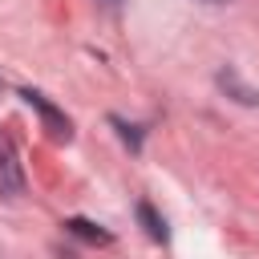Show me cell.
Listing matches in <instances>:
<instances>
[{"instance_id":"obj_3","label":"cell","mask_w":259,"mask_h":259,"mask_svg":"<svg viewBox=\"0 0 259 259\" xmlns=\"http://www.w3.org/2000/svg\"><path fill=\"white\" fill-rule=\"evenodd\" d=\"M219 85H223L227 93H235V101H243V105H259V89H247V85L235 77V69H223V73H219Z\"/></svg>"},{"instance_id":"obj_2","label":"cell","mask_w":259,"mask_h":259,"mask_svg":"<svg viewBox=\"0 0 259 259\" xmlns=\"http://www.w3.org/2000/svg\"><path fill=\"white\" fill-rule=\"evenodd\" d=\"M24 101L40 109V117H45V125L53 130V138H65V142H69V134H73V130H69V117H61V113H57V109H53V105H49V101L40 97V93H24Z\"/></svg>"},{"instance_id":"obj_4","label":"cell","mask_w":259,"mask_h":259,"mask_svg":"<svg viewBox=\"0 0 259 259\" xmlns=\"http://www.w3.org/2000/svg\"><path fill=\"white\" fill-rule=\"evenodd\" d=\"M138 219L146 223V235H150L154 243H166V223L154 214V206H150V202H142V206H138Z\"/></svg>"},{"instance_id":"obj_5","label":"cell","mask_w":259,"mask_h":259,"mask_svg":"<svg viewBox=\"0 0 259 259\" xmlns=\"http://www.w3.org/2000/svg\"><path fill=\"white\" fill-rule=\"evenodd\" d=\"M73 235H81V239H89V243H109V231H101L97 223H85V219H69L65 223Z\"/></svg>"},{"instance_id":"obj_7","label":"cell","mask_w":259,"mask_h":259,"mask_svg":"<svg viewBox=\"0 0 259 259\" xmlns=\"http://www.w3.org/2000/svg\"><path fill=\"white\" fill-rule=\"evenodd\" d=\"M198 4H227V0H198Z\"/></svg>"},{"instance_id":"obj_6","label":"cell","mask_w":259,"mask_h":259,"mask_svg":"<svg viewBox=\"0 0 259 259\" xmlns=\"http://www.w3.org/2000/svg\"><path fill=\"white\" fill-rule=\"evenodd\" d=\"M97 4H101V8H117L121 0H97Z\"/></svg>"},{"instance_id":"obj_1","label":"cell","mask_w":259,"mask_h":259,"mask_svg":"<svg viewBox=\"0 0 259 259\" xmlns=\"http://www.w3.org/2000/svg\"><path fill=\"white\" fill-rule=\"evenodd\" d=\"M20 194H24V170H20L12 138L4 134L0 138V198H20Z\"/></svg>"}]
</instances>
